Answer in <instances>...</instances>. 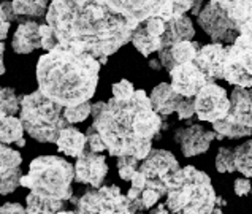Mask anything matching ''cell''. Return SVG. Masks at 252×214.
I'll list each match as a JSON object with an SVG mask.
<instances>
[{
    "label": "cell",
    "mask_w": 252,
    "mask_h": 214,
    "mask_svg": "<svg viewBox=\"0 0 252 214\" xmlns=\"http://www.w3.org/2000/svg\"><path fill=\"white\" fill-rule=\"evenodd\" d=\"M76 214H135L132 202L116 184L89 189L80 198L73 200Z\"/></svg>",
    "instance_id": "obj_7"
},
{
    "label": "cell",
    "mask_w": 252,
    "mask_h": 214,
    "mask_svg": "<svg viewBox=\"0 0 252 214\" xmlns=\"http://www.w3.org/2000/svg\"><path fill=\"white\" fill-rule=\"evenodd\" d=\"M149 214H171V213L168 211L167 205H165V203H160V205H157L156 208L151 210V213H149Z\"/></svg>",
    "instance_id": "obj_42"
},
{
    "label": "cell",
    "mask_w": 252,
    "mask_h": 214,
    "mask_svg": "<svg viewBox=\"0 0 252 214\" xmlns=\"http://www.w3.org/2000/svg\"><path fill=\"white\" fill-rule=\"evenodd\" d=\"M170 78L171 88L175 89L176 94L184 98H195L200 94V91L210 84L206 76L201 73V70L193 62L175 67L170 71Z\"/></svg>",
    "instance_id": "obj_12"
},
{
    "label": "cell",
    "mask_w": 252,
    "mask_h": 214,
    "mask_svg": "<svg viewBox=\"0 0 252 214\" xmlns=\"http://www.w3.org/2000/svg\"><path fill=\"white\" fill-rule=\"evenodd\" d=\"M140 160L135 159V157H119L118 159V173L121 176L122 181H132V178L135 176L136 171L140 170Z\"/></svg>",
    "instance_id": "obj_32"
},
{
    "label": "cell",
    "mask_w": 252,
    "mask_h": 214,
    "mask_svg": "<svg viewBox=\"0 0 252 214\" xmlns=\"http://www.w3.org/2000/svg\"><path fill=\"white\" fill-rule=\"evenodd\" d=\"M132 43H133L135 49H138L140 54L146 56V57L156 51L160 53L163 49L162 38H157L154 35H151L143 24H140L138 29L135 31L133 37H132Z\"/></svg>",
    "instance_id": "obj_23"
},
{
    "label": "cell",
    "mask_w": 252,
    "mask_h": 214,
    "mask_svg": "<svg viewBox=\"0 0 252 214\" xmlns=\"http://www.w3.org/2000/svg\"><path fill=\"white\" fill-rule=\"evenodd\" d=\"M89 116H92V103H83L80 106H73V108H65V119L70 124L83 122Z\"/></svg>",
    "instance_id": "obj_33"
},
{
    "label": "cell",
    "mask_w": 252,
    "mask_h": 214,
    "mask_svg": "<svg viewBox=\"0 0 252 214\" xmlns=\"http://www.w3.org/2000/svg\"><path fill=\"white\" fill-rule=\"evenodd\" d=\"M0 16H2V21H6V23H11V21L16 19V13L13 10V2H2Z\"/></svg>",
    "instance_id": "obj_41"
},
{
    "label": "cell",
    "mask_w": 252,
    "mask_h": 214,
    "mask_svg": "<svg viewBox=\"0 0 252 214\" xmlns=\"http://www.w3.org/2000/svg\"><path fill=\"white\" fill-rule=\"evenodd\" d=\"M178 118L181 121H189L192 116H195V100L193 98H184L178 106Z\"/></svg>",
    "instance_id": "obj_37"
},
{
    "label": "cell",
    "mask_w": 252,
    "mask_h": 214,
    "mask_svg": "<svg viewBox=\"0 0 252 214\" xmlns=\"http://www.w3.org/2000/svg\"><path fill=\"white\" fill-rule=\"evenodd\" d=\"M181 170L179 162L170 151L165 149H153L151 154L140 163V170L146 180H160L165 183L168 176Z\"/></svg>",
    "instance_id": "obj_15"
},
{
    "label": "cell",
    "mask_w": 252,
    "mask_h": 214,
    "mask_svg": "<svg viewBox=\"0 0 252 214\" xmlns=\"http://www.w3.org/2000/svg\"><path fill=\"white\" fill-rule=\"evenodd\" d=\"M57 149L61 153L70 157H80L86 153V146H88V137L78 130L76 127H67L61 132L59 138H57Z\"/></svg>",
    "instance_id": "obj_21"
},
{
    "label": "cell",
    "mask_w": 252,
    "mask_h": 214,
    "mask_svg": "<svg viewBox=\"0 0 252 214\" xmlns=\"http://www.w3.org/2000/svg\"><path fill=\"white\" fill-rule=\"evenodd\" d=\"M46 8H49V3L46 0H14L13 10L16 16H31V18H41L48 14Z\"/></svg>",
    "instance_id": "obj_25"
},
{
    "label": "cell",
    "mask_w": 252,
    "mask_h": 214,
    "mask_svg": "<svg viewBox=\"0 0 252 214\" xmlns=\"http://www.w3.org/2000/svg\"><path fill=\"white\" fill-rule=\"evenodd\" d=\"M23 173L21 170H13V171H2L0 173V192L2 195L11 194L21 185V180H23Z\"/></svg>",
    "instance_id": "obj_31"
},
{
    "label": "cell",
    "mask_w": 252,
    "mask_h": 214,
    "mask_svg": "<svg viewBox=\"0 0 252 214\" xmlns=\"http://www.w3.org/2000/svg\"><path fill=\"white\" fill-rule=\"evenodd\" d=\"M21 106V98L16 95L13 88H2L0 92V118L5 119L8 116H14L16 113H19Z\"/></svg>",
    "instance_id": "obj_27"
},
{
    "label": "cell",
    "mask_w": 252,
    "mask_h": 214,
    "mask_svg": "<svg viewBox=\"0 0 252 214\" xmlns=\"http://www.w3.org/2000/svg\"><path fill=\"white\" fill-rule=\"evenodd\" d=\"M16 146H18V148H24V146H26V140H24V138H23V140H19V141L16 143Z\"/></svg>",
    "instance_id": "obj_46"
},
{
    "label": "cell",
    "mask_w": 252,
    "mask_h": 214,
    "mask_svg": "<svg viewBox=\"0 0 252 214\" xmlns=\"http://www.w3.org/2000/svg\"><path fill=\"white\" fill-rule=\"evenodd\" d=\"M113 91V98L122 100V102H127V100H132L136 94V91L133 88V84L127 80H121L119 83H114L111 86Z\"/></svg>",
    "instance_id": "obj_34"
},
{
    "label": "cell",
    "mask_w": 252,
    "mask_h": 214,
    "mask_svg": "<svg viewBox=\"0 0 252 214\" xmlns=\"http://www.w3.org/2000/svg\"><path fill=\"white\" fill-rule=\"evenodd\" d=\"M148 63H149V67L153 68V70H156V71H160V70L163 68L159 59H151V61H149Z\"/></svg>",
    "instance_id": "obj_43"
},
{
    "label": "cell",
    "mask_w": 252,
    "mask_h": 214,
    "mask_svg": "<svg viewBox=\"0 0 252 214\" xmlns=\"http://www.w3.org/2000/svg\"><path fill=\"white\" fill-rule=\"evenodd\" d=\"M216 170L219 173H233L236 170L235 165V149L232 148H220L216 155Z\"/></svg>",
    "instance_id": "obj_30"
},
{
    "label": "cell",
    "mask_w": 252,
    "mask_h": 214,
    "mask_svg": "<svg viewBox=\"0 0 252 214\" xmlns=\"http://www.w3.org/2000/svg\"><path fill=\"white\" fill-rule=\"evenodd\" d=\"M40 26L37 21L33 19H26L21 21L16 32L13 35L11 46L14 49V53L18 54H29L40 49L41 46V37H40Z\"/></svg>",
    "instance_id": "obj_16"
},
{
    "label": "cell",
    "mask_w": 252,
    "mask_h": 214,
    "mask_svg": "<svg viewBox=\"0 0 252 214\" xmlns=\"http://www.w3.org/2000/svg\"><path fill=\"white\" fill-rule=\"evenodd\" d=\"M198 24L205 33L219 45H233L240 37L236 27L228 19L225 8L222 6V0H211L203 5L198 14Z\"/></svg>",
    "instance_id": "obj_9"
},
{
    "label": "cell",
    "mask_w": 252,
    "mask_h": 214,
    "mask_svg": "<svg viewBox=\"0 0 252 214\" xmlns=\"http://www.w3.org/2000/svg\"><path fill=\"white\" fill-rule=\"evenodd\" d=\"M24 125L23 121L16 116H8L2 119L0 124V141L2 145H10V143H18L19 140H23L24 135Z\"/></svg>",
    "instance_id": "obj_24"
},
{
    "label": "cell",
    "mask_w": 252,
    "mask_h": 214,
    "mask_svg": "<svg viewBox=\"0 0 252 214\" xmlns=\"http://www.w3.org/2000/svg\"><path fill=\"white\" fill-rule=\"evenodd\" d=\"M86 137H88V146L92 153L102 154V151H106V146H105L103 140L100 138V135L97 133V130L92 125L88 128V132H86Z\"/></svg>",
    "instance_id": "obj_36"
},
{
    "label": "cell",
    "mask_w": 252,
    "mask_h": 214,
    "mask_svg": "<svg viewBox=\"0 0 252 214\" xmlns=\"http://www.w3.org/2000/svg\"><path fill=\"white\" fill-rule=\"evenodd\" d=\"M193 35H195V29L189 16L173 18L167 23V29L162 37L163 48H171L183 41H192Z\"/></svg>",
    "instance_id": "obj_20"
},
{
    "label": "cell",
    "mask_w": 252,
    "mask_h": 214,
    "mask_svg": "<svg viewBox=\"0 0 252 214\" xmlns=\"http://www.w3.org/2000/svg\"><path fill=\"white\" fill-rule=\"evenodd\" d=\"M198 43L195 41H183L171 48H163L159 53V61L165 70L171 71L175 67L183 65V63H190L195 61L198 53Z\"/></svg>",
    "instance_id": "obj_18"
},
{
    "label": "cell",
    "mask_w": 252,
    "mask_h": 214,
    "mask_svg": "<svg viewBox=\"0 0 252 214\" xmlns=\"http://www.w3.org/2000/svg\"><path fill=\"white\" fill-rule=\"evenodd\" d=\"M227 48L219 43H210L198 49L193 63L201 70L210 84H216L218 80H224V61Z\"/></svg>",
    "instance_id": "obj_14"
},
{
    "label": "cell",
    "mask_w": 252,
    "mask_h": 214,
    "mask_svg": "<svg viewBox=\"0 0 252 214\" xmlns=\"http://www.w3.org/2000/svg\"><path fill=\"white\" fill-rule=\"evenodd\" d=\"M132 189L135 190H138V192H145L146 189V185H148V180H146V176L141 173V171H136L135 176L132 178Z\"/></svg>",
    "instance_id": "obj_40"
},
{
    "label": "cell",
    "mask_w": 252,
    "mask_h": 214,
    "mask_svg": "<svg viewBox=\"0 0 252 214\" xmlns=\"http://www.w3.org/2000/svg\"><path fill=\"white\" fill-rule=\"evenodd\" d=\"M225 205H227L225 198H222V197H218V198H216V206H218V208H219V206H225Z\"/></svg>",
    "instance_id": "obj_45"
},
{
    "label": "cell",
    "mask_w": 252,
    "mask_h": 214,
    "mask_svg": "<svg viewBox=\"0 0 252 214\" xmlns=\"http://www.w3.org/2000/svg\"><path fill=\"white\" fill-rule=\"evenodd\" d=\"M23 157L19 151H14L11 148H6V145H2L0 148V173L2 171H13L21 170Z\"/></svg>",
    "instance_id": "obj_29"
},
{
    "label": "cell",
    "mask_w": 252,
    "mask_h": 214,
    "mask_svg": "<svg viewBox=\"0 0 252 214\" xmlns=\"http://www.w3.org/2000/svg\"><path fill=\"white\" fill-rule=\"evenodd\" d=\"M230 102H232V110L227 121L252 128V89L235 88L230 94Z\"/></svg>",
    "instance_id": "obj_17"
},
{
    "label": "cell",
    "mask_w": 252,
    "mask_h": 214,
    "mask_svg": "<svg viewBox=\"0 0 252 214\" xmlns=\"http://www.w3.org/2000/svg\"><path fill=\"white\" fill-rule=\"evenodd\" d=\"M233 187H235V194L236 195H238V197H244V195H248L249 192H251L252 185H251L249 178H238V180L235 181Z\"/></svg>",
    "instance_id": "obj_38"
},
{
    "label": "cell",
    "mask_w": 252,
    "mask_h": 214,
    "mask_svg": "<svg viewBox=\"0 0 252 214\" xmlns=\"http://www.w3.org/2000/svg\"><path fill=\"white\" fill-rule=\"evenodd\" d=\"M235 165L241 175L252 178V140L235 148Z\"/></svg>",
    "instance_id": "obj_26"
},
{
    "label": "cell",
    "mask_w": 252,
    "mask_h": 214,
    "mask_svg": "<svg viewBox=\"0 0 252 214\" xmlns=\"http://www.w3.org/2000/svg\"><path fill=\"white\" fill-rule=\"evenodd\" d=\"M40 37H41V46H43V49H46V53L53 51V49L59 46V41H57L56 33L51 29V26L41 24L40 26Z\"/></svg>",
    "instance_id": "obj_35"
},
{
    "label": "cell",
    "mask_w": 252,
    "mask_h": 214,
    "mask_svg": "<svg viewBox=\"0 0 252 214\" xmlns=\"http://www.w3.org/2000/svg\"><path fill=\"white\" fill-rule=\"evenodd\" d=\"M224 80L235 88L252 89V40L240 35L227 46L224 61Z\"/></svg>",
    "instance_id": "obj_8"
},
{
    "label": "cell",
    "mask_w": 252,
    "mask_h": 214,
    "mask_svg": "<svg viewBox=\"0 0 252 214\" xmlns=\"http://www.w3.org/2000/svg\"><path fill=\"white\" fill-rule=\"evenodd\" d=\"M92 127L113 157L145 160L153 151V140L163 127L145 91H136L132 100L110 98L92 105Z\"/></svg>",
    "instance_id": "obj_2"
},
{
    "label": "cell",
    "mask_w": 252,
    "mask_h": 214,
    "mask_svg": "<svg viewBox=\"0 0 252 214\" xmlns=\"http://www.w3.org/2000/svg\"><path fill=\"white\" fill-rule=\"evenodd\" d=\"M213 130L216 133L222 135L224 138H246V137H251L252 135V128L241 127L238 124L230 122V121H227V119L219 121V122H214Z\"/></svg>",
    "instance_id": "obj_28"
},
{
    "label": "cell",
    "mask_w": 252,
    "mask_h": 214,
    "mask_svg": "<svg viewBox=\"0 0 252 214\" xmlns=\"http://www.w3.org/2000/svg\"><path fill=\"white\" fill-rule=\"evenodd\" d=\"M46 24L59 45H78L100 63L132 41L136 27L113 8L111 0H54Z\"/></svg>",
    "instance_id": "obj_1"
},
{
    "label": "cell",
    "mask_w": 252,
    "mask_h": 214,
    "mask_svg": "<svg viewBox=\"0 0 252 214\" xmlns=\"http://www.w3.org/2000/svg\"><path fill=\"white\" fill-rule=\"evenodd\" d=\"M75 167L57 155H40L29 165V173L23 176L21 185L31 189V194L43 198L68 202L73 197L71 183Z\"/></svg>",
    "instance_id": "obj_5"
},
{
    "label": "cell",
    "mask_w": 252,
    "mask_h": 214,
    "mask_svg": "<svg viewBox=\"0 0 252 214\" xmlns=\"http://www.w3.org/2000/svg\"><path fill=\"white\" fill-rule=\"evenodd\" d=\"M65 205L67 202H57V200L43 198L33 194L26 197L27 214H59L65 211Z\"/></svg>",
    "instance_id": "obj_22"
},
{
    "label": "cell",
    "mask_w": 252,
    "mask_h": 214,
    "mask_svg": "<svg viewBox=\"0 0 252 214\" xmlns=\"http://www.w3.org/2000/svg\"><path fill=\"white\" fill-rule=\"evenodd\" d=\"M8 29H10V23L6 21H2V32H0V38L5 40L6 38V33H8Z\"/></svg>",
    "instance_id": "obj_44"
},
{
    "label": "cell",
    "mask_w": 252,
    "mask_h": 214,
    "mask_svg": "<svg viewBox=\"0 0 252 214\" xmlns=\"http://www.w3.org/2000/svg\"><path fill=\"white\" fill-rule=\"evenodd\" d=\"M108 175V165L103 154H95L91 149L75 163V181L81 184H89L92 189H100Z\"/></svg>",
    "instance_id": "obj_13"
},
{
    "label": "cell",
    "mask_w": 252,
    "mask_h": 214,
    "mask_svg": "<svg viewBox=\"0 0 252 214\" xmlns=\"http://www.w3.org/2000/svg\"><path fill=\"white\" fill-rule=\"evenodd\" d=\"M151 103H153L154 111L159 116H168L171 113H176L179 103L183 102L184 97L176 94L175 89L171 88V84L160 83L151 92Z\"/></svg>",
    "instance_id": "obj_19"
},
{
    "label": "cell",
    "mask_w": 252,
    "mask_h": 214,
    "mask_svg": "<svg viewBox=\"0 0 252 214\" xmlns=\"http://www.w3.org/2000/svg\"><path fill=\"white\" fill-rule=\"evenodd\" d=\"M100 65L81 46L59 45L38 59V91L63 108L88 103L95 94Z\"/></svg>",
    "instance_id": "obj_3"
},
{
    "label": "cell",
    "mask_w": 252,
    "mask_h": 214,
    "mask_svg": "<svg viewBox=\"0 0 252 214\" xmlns=\"http://www.w3.org/2000/svg\"><path fill=\"white\" fill-rule=\"evenodd\" d=\"M21 121L26 132L40 143H57L61 132L70 127L65 119V108L40 91L21 98Z\"/></svg>",
    "instance_id": "obj_6"
},
{
    "label": "cell",
    "mask_w": 252,
    "mask_h": 214,
    "mask_svg": "<svg viewBox=\"0 0 252 214\" xmlns=\"http://www.w3.org/2000/svg\"><path fill=\"white\" fill-rule=\"evenodd\" d=\"M59 214H76L75 211H62V213H59Z\"/></svg>",
    "instance_id": "obj_48"
},
{
    "label": "cell",
    "mask_w": 252,
    "mask_h": 214,
    "mask_svg": "<svg viewBox=\"0 0 252 214\" xmlns=\"http://www.w3.org/2000/svg\"><path fill=\"white\" fill-rule=\"evenodd\" d=\"M168 187L167 208L171 214H210L216 208V195L210 176L195 167H184L165 180Z\"/></svg>",
    "instance_id": "obj_4"
},
{
    "label": "cell",
    "mask_w": 252,
    "mask_h": 214,
    "mask_svg": "<svg viewBox=\"0 0 252 214\" xmlns=\"http://www.w3.org/2000/svg\"><path fill=\"white\" fill-rule=\"evenodd\" d=\"M0 214H27V210L21 203L8 202V203H5L2 206V210H0Z\"/></svg>",
    "instance_id": "obj_39"
},
{
    "label": "cell",
    "mask_w": 252,
    "mask_h": 214,
    "mask_svg": "<svg viewBox=\"0 0 252 214\" xmlns=\"http://www.w3.org/2000/svg\"><path fill=\"white\" fill-rule=\"evenodd\" d=\"M210 214H224V213L220 211V208H218V206H216V208H214Z\"/></svg>",
    "instance_id": "obj_47"
},
{
    "label": "cell",
    "mask_w": 252,
    "mask_h": 214,
    "mask_svg": "<svg viewBox=\"0 0 252 214\" xmlns=\"http://www.w3.org/2000/svg\"><path fill=\"white\" fill-rule=\"evenodd\" d=\"M195 100V114L203 122H219L228 118L232 102L227 97V91L219 84H208L200 91Z\"/></svg>",
    "instance_id": "obj_10"
},
{
    "label": "cell",
    "mask_w": 252,
    "mask_h": 214,
    "mask_svg": "<svg viewBox=\"0 0 252 214\" xmlns=\"http://www.w3.org/2000/svg\"><path fill=\"white\" fill-rule=\"evenodd\" d=\"M213 140H218V133L208 130L201 124H192L189 127H179L175 132V141L181 148L184 157H195L205 154Z\"/></svg>",
    "instance_id": "obj_11"
}]
</instances>
